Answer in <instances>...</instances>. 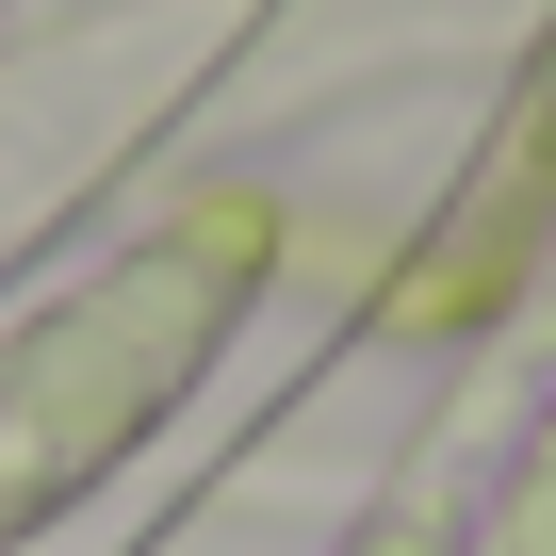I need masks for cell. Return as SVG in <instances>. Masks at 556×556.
<instances>
[{"label":"cell","instance_id":"cell-2","mask_svg":"<svg viewBox=\"0 0 556 556\" xmlns=\"http://www.w3.org/2000/svg\"><path fill=\"white\" fill-rule=\"evenodd\" d=\"M491 556H556V426L523 442V475H507V523H491Z\"/></svg>","mask_w":556,"mask_h":556},{"label":"cell","instance_id":"cell-1","mask_svg":"<svg viewBox=\"0 0 556 556\" xmlns=\"http://www.w3.org/2000/svg\"><path fill=\"white\" fill-rule=\"evenodd\" d=\"M262 262H278V213L262 197H197L131 262H99L83 295H50L34 328H0V540L50 523L99 458H131L164 426V393H197V361L262 295Z\"/></svg>","mask_w":556,"mask_h":556}]
</instances>
